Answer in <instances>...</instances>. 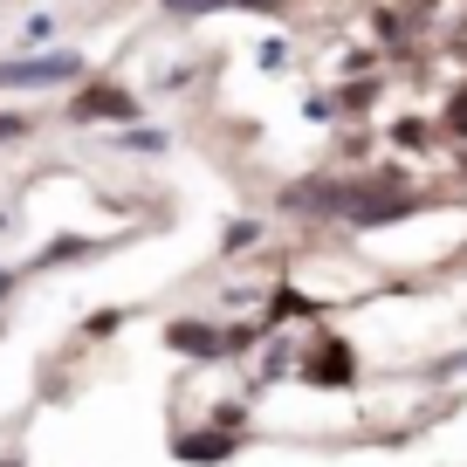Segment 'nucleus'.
<instances>
[{
	"label": "nucleus",
	"instance_id": "f257e3e1",
	"mask_svg": "<svg viewBox=\"0 0 467 467\" xmlns=\"http://www.w3.org/2000/svg\"><path fill=\"white\" fill-rule=\"evenodd\" d=\"M76 76V56H28V62H0V89H21V83H62Z\"/></svg>",
	"mask_w": 467,
	"mask_h": 467
},
{
	"label": "nucleus",
	"instance_id": "f03ea898",
	"mask_svg": "<svg viewBox=\"0 0 467 467\" xmlns=\"http://www.w3.org/2000/svg\"><path fill=\"white\" fill-rule=\"evenodd\" d=\"M138 110V103L131 97H124V89H83V97H76V117H83V124H89V117H131Z\"/></svg>",
	"mask_w": 467,
	"mask_h": 467
},
{
	"label": "nucleus",
	"instance_id": "7ed1b4c3",
	"mask_svg": "<svg viewBox=\"0 0 467 467\" xmlns=\"http://www.w3.org/2000/svg\"><path fill=\"white\" fill-rule=\"evenodd\" d=\"M227 453H234L227 433H186L179 440V461H227Z\"/></svg>",
	"mask_w": 467,
	"mask_h": 467
},
{
	"label": "nucleus",
	"instance_id": "20e7f679",
	"mask_svg": "<svg viewBox=\"0 0 467 467\" xmlns=\"http://www.w3.org/2000/svg\"><path fill=\"white\" fill-rule=\"evenodd\" d=\"M309 379L344 385V379H350V350H344V344H323V350H317V365H309Z\"/></svg>",
	"mask_w": 467,
	"mask_h": 467
},
{
	"label": "nucleus",
	"instance_id": "39448f33",
	"mask_svg": "<svg viewBox=\"0 0 467 467\" xmlns=\"http://www.w3.org/2000/svg\"><path fill=\"white\" fill-rule=\"evenodd\" d=\"M172 350H200V358H213L220 337H213V330H200V323H172Z\"/></svg>",
	"mask_w": 467,
	"mask_h": 467
},
{
	"label": "nucleus",
	"instance_id": "423d86ee",
	"mask_svg": "<svg viewBox=\"0 0 467 467\" xmlns=\"http://www.w3.org/2000/svg\"><path fill=\"white\" fill-rule=\"evenodd\" d=\"M28 131V117H15V110H0V145H7V138H21Z\"/></svg>",
	"mask_w": 467,
	"mask_h": 467
},
{
	"label": "nucleus",
	"instance_id": "0eeeda50",
	"mask_svg": "<svg viewBox=\"0 0 467 467\" xmlns=\"http://www.w3.org/2000/svg\"><path fill=\"white\" fill-rule=\"evenodd\" d=\"M447 117H453V131L467 138V89H461V97H453V110H447Z\"/></svg>",
	"mask_w": 467,
	"mask_h": 467
},
{
	"label": "nucleus",
	"instance_id": "6e6552de",
	"mask_svg": "<svg viewBox=\"0 0 467 467\" xmlns=\"http://www.w3.org/2000/svg\"><path fill=\"white\" fill-rule=\"evenodd\" d=\"M165 7H172V15H206L213 0H165Z\"/></svg>",
	"mask_w": 467,
	"mask_h": 467
},
{
	"label": "nucleus",
	"instance_id": "1a4fd4ad",
	"mask_svg": "<svg viewBox=\"0 0 467 467\" xmlns=\"http://www.w3.org/2000/svg\"><path fill=\"white\" fill-rule=\"evenodd\" d=\"M234 7H275V0H234Z\"/></svg>",
	"mask_w": 467,
	"mask_h": 467
}]
</instances>
